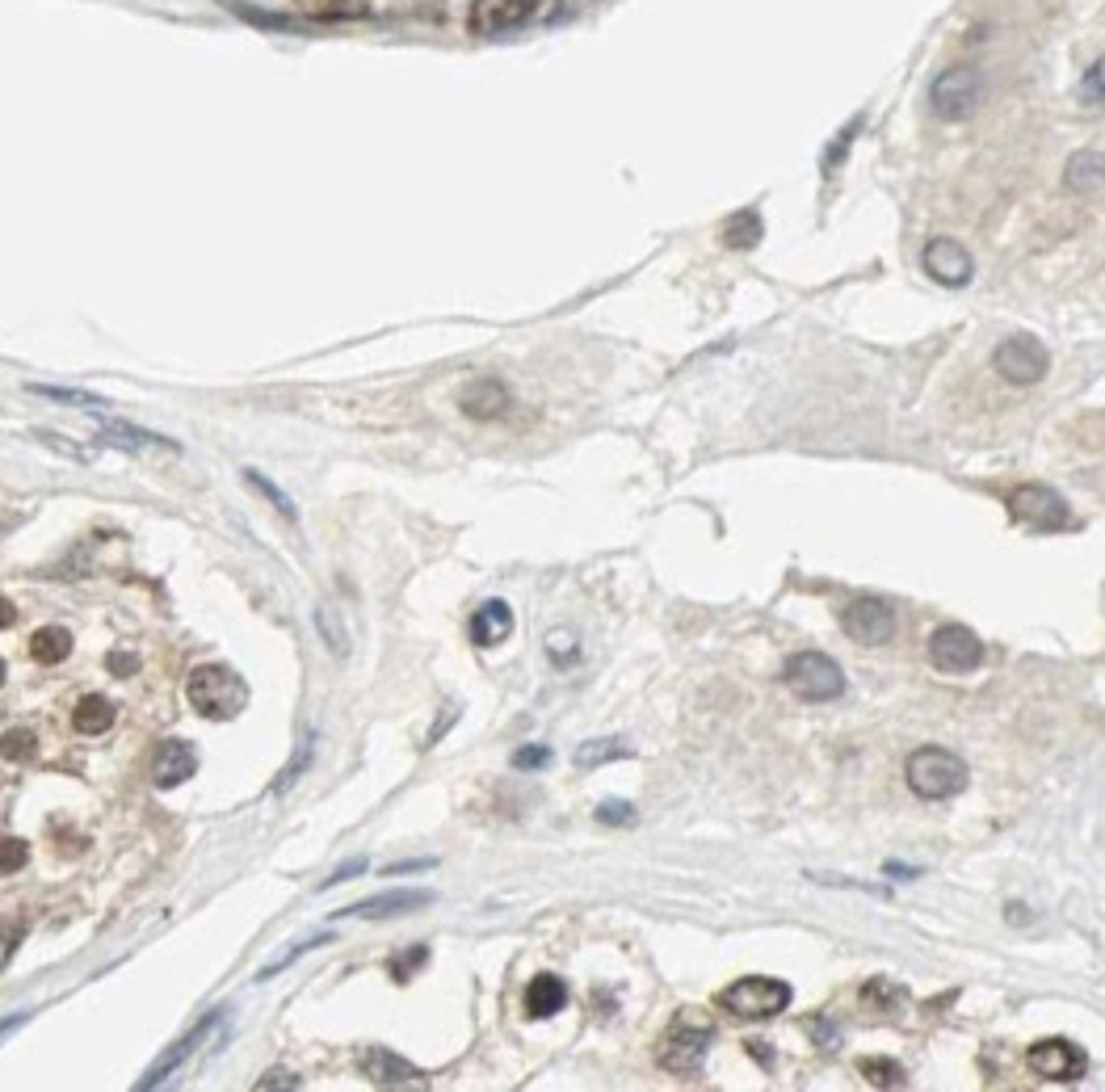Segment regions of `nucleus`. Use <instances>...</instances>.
I'll use <instances>...</instances> for the list:
<instances>
[{
  "label": "nucleus",
  "instance_id": "nucleus-41",
  "mask_svg": "<svg viewBox=\"0 0 1105 1092\" xmlns=\"http://www.w3.org/2000/svg\"><path fill=\"white\" fill-rule=\"evenodd\" d=\"M256 1089H303V1080H295L291 1072H274L265 1080H256Z\"/></svg>",
  "mask_w": 1105,
  "mask_h": 1092
},
{
  "label": "nucleus",
  "instance_id": "nucleus-13",
  "mask_svg": "<svg viewBox=\"0 0 1105 1092\" xmlns=\"http://www.w3.org/2000/svg\"><path fill=\"white\" fill-rule=\"evenodd\" d=\"M920 261H925L929 278H933V282H942V286H967V282H971V274H975V261H971V252L962 249L958 240H951V236H942V240H929Z\"/></svg>",
  "mask_w": 1105,
  "mask_h": 1092
},
{
  "label": "nucleus",
  "instance_id": "nucleus-12",
  "mask_svg": "<svg viewBox=\"0 0 1105 1092\" xmlns=\"http://www.w3.org/2000/svg\"><path fill=\"white\" fill-rule=\"evenodd\" d=\"M1026 1063H1030V1072H1034V1076H1043V1080H1059V1084L1080 1080V1076H1085V1067H1089L1085 1050H1080V1046H1072L1067 1038L1034 1043L1030 1046V1054H1026Z\"/></svg>",
  "mask_w": 1105,
  "mask_h": 1092
},
{
  "label": "nucleus",
  "instance_id": "nucleus-3",
  "mask_svg": "<svg viewBox=\"0 0 1105 1092\" xmlns=\"http://www.w3.org/2000/svg\"><path fill=\"white\" fill-rule=\"evenodd\" d=\"M791 984L782 979H765V975H749V979H736L727 984L723 992L714 995V1004L740 1021H765V1017H778L782 1008H791Z\"/></svg>",
  "mask_w": 1105,
  "mask_h": 1092
},
{
  "label": "nucleus",
  "instance_id": "nucleus-47",
  "mask_svg": "<svg viewBox=\"0 0 1105 1092\" xmlns=\"http://www.w3.org/2000/svg\"><path fill=\"white\" fill-rule=\"evenodd\" d=\"M0 681H4V660H0Z\"/></svg>",
  "mask_w": 1105,
  "mask_h": 1092
},
{
  "label": "nucleus",
  "instance_id": "nucleus-23",
  "mask_svg": "<svg viewBox=\"0 0 1105 1092\" xmlns=\"http://www.w3.org/2000/svg\"><path fill=\"white\" fill-rule=\"evenodd\" d=\"M761 236H765V223H761L756 210L732 215L727 227H723V245H727V249H753V245H761Z\"/></svg>",
  "mask_w": 1105,
  "mask_h": 1092
},
{
  "label": "nucleus",
  "instance_id": "nucleus-7",
  "mask_svg": "<svg viewBox=\"0 0 1105 1092\" xmlns=\"http://www.w3.org/2000/svg\"><path fill=\"white\" fill-rule=\"evenodd\" d=\"M979 89H984V80H979L975 68H946V72L933 80V89H929L933 114L946 118V122L967 118V114L975 109V101H979Z\"/></svg>",
  "mask_w": 1105,
  "mask_h": 1092
},
{
  "label": "nucleus",
  "instance_id": "nucleus-28",
  "mask_svg": "<svg viewBox=\"0 0 1105 1092\" xmlns=\"http://www.w3.org/2000/svg\"><path fill=\"white\" fill-rule=\"evenodd\" d=\"M34 748H39V740H34V732H26V727H13V732L0 736V756H4V761H30Z\"/></svg>",
  "mask_w": 1105,
  "mask_h": 1092
},
{
  "label": "nucleus",
  "instance_id": "nucleus-15",
  "mask_svg": "<svg viewBox=\"0 0 1105 1092\" xmlns=\"http://www.w3.org/2000/svg\"><path fill=\"white\" fill-rule=\"evenodd\" d=\"M425 903H433V891H425V887H408V891H387V895L366 899V903H353L345 916H362V920H392V916L416 912V907H425Z\"/></svg>",
  "mask_w": 1105,
  "mask_h": 1092
},
{
  "label": "nucleus",
  "instance_id": "nucleus-30",
  "mask_svg": "<svg viewBox=\"0 0 1105 1092\" xmlns=\"http://www.w3.org/2000/svg\"><path fill=\"white\" fill-rule=\"evenodd\" d=\"M30 861V844L17 837H0V874H17Z\"/></svg>",
  "mask_w": 1105,
  "mask_h": 1092
},
{
  "label": "nucleus",
  "instance_id": "nucleus-44",
  "mask_svg": "<svg viewBox=\"0 0 1105 1092\" xmlns=\"http://www.w3.org/2000/svg\"><path fill=\"white\" fill-rule=\"evenodd\" d=\"M815 1034H820V1046L837 1043V1034H833V1025H828V1021H815Z\"/></svg>",
  "mask_w": 1105,
  "mask_h": 1092
},
{
  "label": "nucleus",
  "instance_id": "nucleus-38",
  "mask_svg": "<svg viewBox=\"0 0 1105 1092\" xmlns=\"http://www.w3.org/2000/svg\"><path fill=\"white\" fill-rule=\"evenodd\" d=\"M1085 105H1102V59L1097 63H1089V72H1085Z\"/></svg>",
  "mask_w": 1105,
  "mask_h": 1092
},
{
  "label": "nucleus",
  "instance_id": "nucleus-35",
  "mask_svg": "<svg viewBox=\"0 0 1105 1092\" xmlns=\"http://www.w3.org/2000/svg\"><path fill=\"white\" fill-rule=\"evenodd\" d=\"M547 655H551L555 664H572V660H576V639H572L568 631H551V635H547Z\"/></svg>",
  "mask_w": 1105,
  "mask_h": 1092
},
{
  "label": "nucleus",
  "instance_id": "nucleus-14",
  "mask_svg": "<svg viewBox=\"0 0 1105 1092\" xmlns=\"http://www.w3.org/2000/svg\"><path fill=\"white\" fill-rule=\"evenodd\" d=\"M198 773V752L190 740H164L156 748V761H151V782L160 791H173L181 782H190Z\"/></svg>",
  "mask_w": 1105,
  "mask_h": 1092
},
{
  "label": "nucleus",
  "instance_id": "nucleus-22",
  "mask_svg": "<svg viewBox=\"0 0 1105 1092\" xmlns=\"http://www.w3.org/2000/svg\"><path fill=\"white\" fill-rule=\"evenodd\" d=\"M1067 186L1076 194H1097L1102 190V151H1076L1067 160Z\"/></svg>",
  "mask_w": 1105,
  "mask_h": 1092
},
{
  "label": "nucleus",
  "instance_id": "nucleus-42",
  "mask_svg": "<svg viewBox=\"0 0 1105 1092\" xmlns=\"http://www.w3.org/2000/svg\"><path fill=\"white\" fill-rule=\"evenodd\" d=\"M425 958H429V949H425V945H416V949H412L408 958H400V962H396V979H403V975H408L412 966H421Z\"/></svg>",
  "mask_w": 1105,
  "mask_h": 1092
},
{
  "label": "nucleus",
  "instance_id": "nucleus-45",
  "mask_svg": "<svg viewBox=\"0 0 1105 1092\" xmlns=\"http://www.w3.org/2000/svg\"><path fill=\"white\" fill-rule=\"evenodd\" d=\"M13 618H17V609H13V605L0 596V631H4V626H13Z\"/></svg>",
  "mask_w": 1105,
  "mask_h": 1092
},
{
  "label": "nucleus",
  "instance_id": "nucleus-29",
  "mask_svg": "<svg viewBox=\"0 0 1105 1092\" xmlns=\"http://www.w3.org/2000/svg\"><path fill=\"white\" fill-rule=\"evenodd\" d=\"M904 995H908L904 988H900V984H892V979H874V984H866V988H861V1000H866V1004H874V1008H896Z\"/></svg>",
  "mask_w": 1105,
  "mask_h": 1092
},
{
  "label": "nucleus",
  "instance_id": "nucleus-17",
  "mask_svg": "<svg viewBox=\"0 0 1105 1092\" xmlns=\"http://www.w3.org/2000/svg\"><path fill=\"white\" fill-rule=\"evenodd\" d=\"M513 635V609L504 601H484L475 614H471V644L480 647H497Z\"/></svg>",
  "mask_w": 1105,
  "mask_h": 1092
},
{
  "label": "nucleus",
  "instance_id": "nucleus-8",
  "mask_svg": "<svg viewBox=\"0 0 1105 1092\" xmlns=\"http://www.w3.org/2000/svg\"><path fill=\"white\" fill-rule=\"evenodd\" d=\"M539 9H543V0H475L471 13H467V30L480 34V39L509 34L526 21H534Z\"/></svg>",
  "mask_w": 1105,
  "mask_h": 1092
},
{
  "label": "nucleus",
  "instance_id": "nucleus-10",
  "mask_svg": "<svg viewBox=\"0 0 1105 1092\" xmlns=\"http://www.w3.org/2000/svg\"><path fill=\"white\" fill-rule=\"evenodd\" d=\"M706 1046H710V1025H673L664 1034V1043L655 1046V1063L664 1072H677V1076H690L698 1072L706 1059Z\"/></svg>",
  "mask_w": 1105,
  "mask_h": 1092
},
{
  "label": "nucleus",
  "instance_id": "nucleus-2",
  "mask_svg": "<svg viewBox=\"0 0 1105 1092\" xmlns=\"http://www.w3.org/2000/svg\"><path fill=\"white\" fill-rule=\"evenodd\" d=\"M908 786H912V795L925 798V802L955 798L958 791H967V765L958 761L951 748L925 744L908 756Z\"/></svg>",
  "mask_w": 1105,
  "mask_h": 1092
},
{
  "label": "nucleus",
  "instance_id": "nucleus-1",
  "mask_svg": "<svg viewBox=\"0 0 1105 1092\" xmlns=\"http://www.w3.org/2000/svg\"><path fill=\"white\" fill-rule=\"evenodd\" d=\"M186 694L202 719H215V723H227L249 706V685L223 664H198L186 681Z\"/></svg>",
  "mask_w": 1105,
  "mask_h": 1092
},
{
  "label": "nucleus",
  "instance_id": "nucleus-46",
  "mask_svg": "<svg viewBox=\"0 0 1105 1092\" xmlns=\"http://www.w3.org/2000/svg\"><path fill=\"white\" fill-rule=\"evenodd\" d=\"M421 866H433V861H408V866H387V874H408V870H421Z\"/></svg>",
  "mask_w": 1105,
  "mask_h": 1092
},
{
  "label": "nucleus",
  "instance_id": "nucleus-20",
  "mask_svg": "<svg viewBox=\"0 0 1105 1092\" xmlns=\"http://www.w3.org/2000/svg\"><path fill=\"white\" fill-rule=\"evenodd\" d=\"M72 727H76L80 736H101V732H109V727H114V702L101 694L80 697L76 710H72Z\"/></svg>",
  "mask_w": 1105,
  "mask_h": 1092
},
{
  "label": "nucleus",
  "instance_id": "nucleus-25",
  "mask_svg": "<svg viewBox=\"0 0 1105 1092\" xmlns=\"http://www.w3.org/2000/svg\"><path fill=\"white\" fill-rule=\"evenodd\" d=\"M622 756H631V748L618 744V740H585L572 761H576V769H598L605 761H622Z\"/></svg>",
  "mask_w": 1105,
  "mask_h": 1092
},
{
  "label": "nucleus",
  "instance_id": "nucleus-34",
  "mask_svg": "<svg viewBox=\"0 0 1105 1092\" xmlns=\"http://www.w3.org/2000/svg\"><path fill=\"white\" fill-rule=\"evenodd\" d=\"M307 9L320 17H362L366 13V4H353V0H307Z\"/></svg>",
  "mask_w": 1105,
  "mask_h": 1092
},
{
  "label": "nucleus",
  "instance_id": "nucleus-18",
  "mask_svg": "<svg viewBox=\"0 0 1105 1092\" xmlns=\"http://www.w3.org/2000/svg\"><path fill=\"white\" fill-rule=\"evenodd\" d=\"M362 1072H366V1080H374V1084H412V1080L421 1076L412 1063H403L400 1054H392L387 1046L362 1050Z\"/></svg>",
  "mask_w": 1105,
  "mask_h": 1092
},
{
  "label": "nucleus",
  "instance_id": "nucleus-31",
  "mask_svg": "<svg viewBox=\"0 0 1105 1092\" xmlns=\"http://www.w3.org/2000/svg\"><path fill=\"white\" fill-rule=\"evenodd\" d=\"M227 9H232V13H240V17H249V21H256V26H269V30H291V21H286V17H278V13H265V9H252V4H245V0H227Z\"/></svg>",
  "mask_w": 1105,
  "mask_h": 1092
},
{
  "label": "nucleus",
  "instance_id": "nucleus-19",
  "mask_svg": "<svg viewBox=\"0 0 1105 1092\" xmlns=\"http://www.w3.org/2000/svg\"><path fill=\"white\" fill-rule=\"evenodd\" d=\"M563 1004H568V988H563L559 975H539V979H530V988H526V1013H530V1017H555Z\"/></svg>",
  "mask_w": 1105,
  "mask_h": 1092
},
{
  "label": "nucleus",
  "instance_id": "nucleus-6",
  "mask_svg": "<svg viewBox=\"0 0 1105 1092\" xmlns=\"http://www.w3.org/2000/svg\"><path fill=\"white\" fill-rule=\"evenodd\" d=\"M1047 366H1051V357H1047V349L1038 345L1034 337H1005L997 345V353H992V370L1001 379H1008V383H1017V387L1043 383Z\"/></svg>",
  "mask_w": 1105,
  "mask_h": 1092
},
{
  "label": "nucleus",
  "instance_id": "nucleus-33",
  "mask_svg": "<svg viewBox=\"0 0 1105 1092\" xmlns=\"http://www.w3.org/2000/svg\"><path fill=\"white\" fill-rule=\"evenodd\" d=\"M857 127H861V118H854V122H850V127L841 131V139H833V144H828V151H824V177H833V173H837V160H841V156L850 151V144H854V131H857Z\"/></svg>",
  "mask_w": 1105,
  "mask_h": 1092
},
{
  "label": "nucleus",
  "instance_id": "nucleus-11",
  "mask_svg": "<svg viewBox=\"0 0 1105 1092\" xmlns=\"http://www.w3.org/2000/svg\"><path fill=\"white\" fill-rule=\"evenodd\" d=\"M841 626H845V635L854 644H887L896 635V609L887 601H879V596H857V601L845 605Z\"/></svg>",
  "mask_w": 1105,
  "mask_h": 1092
},
{
  "label": "nucleus",
  "instance_id": "nucleus-36",
  "mask_svg": "<svg viewBox=\"0 0 1105 1092\" xmlns=\"http://www.w3.org/2000/svg\"><path fill=\"white\" fill-rule=\"evenodd\" d=\"M547 761H551V748L530 744V748H517V752H513V769H543Z\"/></svg>",
  "mask_w": 1105,
  "mask_h": 1092
},
{
  "label": "nucleus",
  "instance_id": "nucleus-5",
  "mask_svg": "<svg viewBox=\"0 0 1105 1092\" xmlns=\"http://www.w3.org/2000/svg\"><path fill=\"white\" fill-rule=\"evenodd\" d=\"M1008 513L1026 526V530H1038V534H1056V530H1072L1076 517L1067 508V500L1043 488V484H1021L1008 492Z\"/></svg>",
  "mask_w": 1105,
  "mask_h": 1092
},
{
  "label": "nucleus",
  "instance_id": "nucleus-21",
  "mask_svg": "<svg viewBox=\"0 0 1105 1092\" xmlns=\"http://www.w3.org/2000/svg\"><path fill=\"white\" fill-rule=\"evenodd\" d=\"M206 1025H210V1021H202V1025L194 1030V1034H186V1038H181V1043L173 1046L168 1054H160V1063H156V1067H151L148 1076L139 1080V1089H156L160 1080H168V1076H173V1072H177V1067H181V1063H186V1059L194 1054V1046H198L202 1038H206Z\"/></svg>",
  "mask_w": 1105,
  "mask_h": 1092
},
{
  "label": "nucleus",
  "instance_id": "nucleus-39",
  "mask_svg": "<svg viewBox=\"0 0 1105 1092\" xmlns=\"http://www.w3.org/2000/svg\"><path fill=\"white\" fill-rule=\"evenodd\" d=\"M598 820H602V824H631L635 811H631L627 802H602V807H598Z\"/></svg>",
  "mask_w": 1105,
  "mask_h": 1092
},
{
  "label": "nucleus",
  "instance_id": "nucleus-16",
  "mask_svg": "<svg viewBox=\"0 0 1105 1092\" xmlns=\"http://www.w3.org/2000/svg\"><path fill=\"white\" fill-rule=\"evenodd\" d=\"M462 412L471 416V420H497L504 408H509V392H504V383L497 379H475V383H467L462 387Z\"/></svg>",
  "mask_w": 1105,
  "mask_h": 1092
},
{
  "label": "nucleus",
  "instance_id": "nucleus-4",
  "mask_svg": "<svg viewBox=\"0 0 1105 1092\" xmlns=\"http://www.w3.org/2000/svg\"><path fill=\"white\" fill-rule=\"evenodd\" d=\"M782 681L786 690L804 702H833V697L845 694V673L833 655L824 651H795L782 668Z\"/></svg>",
  "mask_w": 1105,
  "mask_h": 1092
},
{
  "label": "nucleus",
  "instance_id": "nucleus-27",
  "mask_svg": "<svg viewBox=\"0 0 1105 1092\" xmlns=\"http://www.w3.org/2000/svg\"><path fill=\"white\" fill-rule=\"evenodd\" d=\"M245 479H249V488H256V492H261V497L269 500V504H274V508H278V513H282L286 521H295V500L286 497V492H282L278 484H269V479H265L261 471H252V467L245 471Z\"/></svg>",
  "mask_w": 1105,
  "mask_h": 1092
},
{
  "label": "nucleus",
  "instance_id": "nucleus-43",
  "mask_svg": "<svg viewBox=\"0 0 1105 1092\" xmlns=\"http://www.w3.org/2000/svg\"><path fill=\"white\" fill-rule=\"evenodd\" d=\"M109 668H114V677H127V673L135 668V655H127V651H114V655H109Z\"/></svg>",
  "mask_w": 1105,
  "mask_h": 1092
},
{
  "label": "nucleus",
  "instance_id": "nucleus-26",
  "mask_svg": "<svg viewBox=\"0 0 1105 1092\" xmlns=\"http://www.w3.org/2000/svg\"><path fill=\"white\" fill-rule=\"evenodd\" d=\"M861 1076H866V1084H874V1089H904L908 1084L904 1067H900L896 1059H861Z\"/></svg>",
  "mask_w": 1105,
  "mask_h": 1092
},
{
  "label": "nucleus",
  "instance_id": "nucleus-32",
  "mask_svg": "<svg viewBox=\"0 0 1105 1092\" xmlns=\"http://www.w3.org/2000/svg\"><path fill=\"white\" fill-rule=\"evenodd\" d=\"M34 396H47V399H59V403H76V408H105V399L98 396H85V392H68V387H30Z\"/></svg>",
  "mask_w": 1105,
  "mask_h": 1092
},
{
  "label": "nucleus",
  "instance_id": "nucleus-24",
  "mask_svg": "<svg viewBox=\"0 0 1105 1092\" xmlns=\"http://www.w3.org/2000/svg\"><path fill=\"white\" fill-rule=\"evenodd\" d=\"M68 651H72V635L63 626H43L30 639V655L39 664H59V660H68Z\"/></svg>",
  "mask_w": 1105,
  "mask_h": 1092
},
{
  "label": "nucleus",
  "instance_id": "nucleus-37",
  "mask_svg": "<svg viewBox=\"0 0 1105 1092\" xmlns=\"http://www.w3.org/2000/svg\"><path fill=\"white\" fill-rule=\"evenodd\" d=\"M17 945H21V925H13V920H0V966L17 954Z\"/></svg>",
  "mask_w": 1105,
  "mask_h": 1092
},
{
  "label": "nucleus",
  "instance_id": "nucleus-9",
  "mask_svg": "<svg viewBox=\"0 0 1105 1092\" xmlns=\"http://www.w3.org/2000/svg\"><path fill=\"white\" fill-rule=\"evenodd\" d=\"M929 660H933V668H942V673H975L979 668V660H984V644L975 639V631H967V626H938L933 631V639H929Z\"/></svg>",
  "mask_w": 1105,
  "mask_h": 1092
},
{
  "label": "nucleus",
  "instance_id": "nucleus-40",
  "mask_svg": "<svg viewBox=\"0 0 1105 1092\" xmlns=\"http://www.w3.org/2000/svg\"><path fill=\"white\" fill-rule=\"evenodd\" d=\"M362 870H366V861H362V857H357V861H345V866H337V870H333V879H324V883H320V891H328V887H337V883H350V879H357Z\"/></svg>",
  "mask_w": 1105,
  "mask_h": 1092
}]
</instances>
